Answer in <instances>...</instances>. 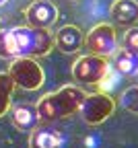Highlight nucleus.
Returning a JSON list of instances; mask_svg holds the SVG:
<instances>
[{"instance_id": "1", "label": "nucleus", "mask_w": 138, "mask_h": 148, "mask_svg": "<svg viewBox=\"0 0 138 148\" xmlns=\"http://www.w3.org/2000/svg\"><path fill=\"white\" fill-rule=\"evenodd\" d=\"M85 97H87V92L76 84H64L58 90L48 92L35 105L39 121L52 123V121H60V119L76 115Z\"/></svg>"}, {"instance_id": "2", "label": "nucleus", "mask_w": 138, "mask_h": 148, "mask_svg": "<svg viewBox=\"0 0 138 148\" xmlns=\"http://www.w3.org/2000/svg\"><path fill=\"white\" fill-rule=\"evenodd\" d=\"M8 33L14 58H43L54 49V33L50 29L21 25L8 29Z\"/></svg>"}, {"instance_id": "3", "label": "nucleus", "mask_w": 138, "mask_h": 148, "mask_svg": "<svg viewBox=\"0 0 138 148\" xmlns=\"http://www.w3.org/2000/svg\"><path fill=\"white\" fill-rule=\"evenodd\" d=\"M8 76L14 86L23 90H37L46 82V72L35 58H12L8 66Z\"/></svg>"}, {"instance_id": "4", "label": "nucleus", "mask_w": 138, "mask_h": 148, "mask_svg": "<svg viewBox=\"0 0 138 148\" xmlns=\"http://www.w3.org/2000/svg\"><path fill=\"white\" fill-rule=\"evenodd\" d=\"M115 113V99L107 92H87L78 115L87 125H101Z\"/></svg>"}, {"instance_id": "5", "label": "nucleus", "mask_w": 138, "mask_h": 148, "mask_svg": "<svg viewBox=\"0 0 138 148\" xmlns=\"http://www.w3.org/2000/svg\"><path fill=\"white\" fill-rule=\"evenodd\" d=\"M111 70L109 58L103 56H95V53H87L76 58V62L72 64V78L81 84H99L105 74Z\"/></svg>"}, {"instance_id": "6", "label": "nucleus", "mask_w": 138, "mask_h": 148, "mask_svg": "<svg viewBox=\"0 0 138 148\" xmlns=\"http://www.w3.org/2000/svg\"><path fill=\"white\" fill-rule=\"evenodd\" d=\"M85 47L89 49V53H95V56H103V58L113 56V51L117 49L115 27L109 23L93 25L89 29V33L85 35Z\"/></svg>"}, {"instance_id": "7", "label": "nucleus", "mask_w": 138, "mask_h": 148, "mask_svg": "<svg viewBox=\"0 0 138 148\" xmlns=\"http://www.w3.org/2000/svg\"><path fill=\"white\" fill-rule=\"evenodd\" d=\"M27 25L29 27H39V29H50L58 21V8L50 0H33L29 4L27 12Z\"/></svg>"}, {"instance_id": "8", "label": "nucleus", "mask_w": 138, "mask_h": 148, "mask_svg": "<svg viewBox=\"0 0 138 148\" xmlns=\"http://www.w3.org/2000/svg\"><path fill=\"white\" fill-rule=\"evenodd\" d=\"M85 45V35L76 25H64L54 33V47L64 53H76Z\"/></svg>"}, {"instance_id": "9", "label": "nucleus", "mask_w": 138, "mask_h": 148, "mask_svg": "<svg viewBox=\"0 0 138 148\" xmlns=\"http://www.w3.org/2000/svg\"><path fill=\"white\" fill-rule=\"evenodd\" d=\"M109 14L115 25L134 27L138 23V0H113Z\"/></svg>"}, {"instance_id": "10", "label": "nucleus", "mask_w": 138, "mask_h": 148, "mask_svg": "<svg viewBox=\"0 0 138 148\" xmlns=\"http://www.w3.org/2000/svg\"><path fill=\"white\" fill-rule=\"evenodd\" d=\"M10 119H12V125L19 130V132H33V130L39 125L37 109H35V105H29V103H21V105L12 107Z\"/></svg>"}, {"instance_id": "11", "label": "nucleus", "mask_w": 138, "mask_h": 148, "mask_svg": "<svg viewBox=\"0 0 138 148\" xmlns=\"http://www.w3.org/2000/svg\"><path fill=\"white\" fill-rule=\"evenodd\" d=\"M62 136L58 130L48 125H37L29 136V148H60Z\"/></svg>"}, {"instance_id": "12", "label": "nucleus", "mask_w": 138, "mask_h": 148, "mask_svg": "<svg viewBox=\"0 0 138 148\" xmlns=\"http://www.w3.org/2000/svg\"><path fill=\"white\" fill-rule=\"evenodd\" d=\"M111 68L122 74V76H136L138 74V53L126 49V47H117L113 51V62H111Z\"/></svg>"}, {"instance_id": "13", "label": "nucleus", "mask_w": 138, "mask_h": 148, "mask_svg": "<svg viewBox=\"0 0 138 148\" xmlns=\"http://www.w3.org/2000/svg\"><path fill=\"white\" fill-rule=\"evenodd\" d=\"M14 92V82L8 76V72H0V117L10 111V101Z\"/></svg>"}, {"instance_id": "14", "label": "nucleus", "mask_w": 138, "mask_h": 148, "mask_svg": "<svg viewBox=\"0 0 138 148\" xmlns=\"http://www.w3.org/2000/svg\"><path fill=\"white\" fill-rule=\"evenodd\" d=\"M120 107L128 113L138 115V86H128L120 95Z\"/></svg>"}, {"instance_id": "15", "label": "nucleus", "mask_w": 138, "mask_h": 148, "mask_svg": "<svg viewBox=\"0 0 138 148\" xmlns=\"http://www.w3.org/2000/svg\"><path fill=\"white\" fill-rule=\"evenodd\" d=\"M0 58H2V60H12V58H14L8 29H2V31H0Z\"/></svg>"}, {"instance_id": "16", "label": "nucleus", "mask_w": 138, "mask_h": 148, "mask_svg": "<svg viewBox=\"0 0 138 148\" xmlns=\"http://www.w3.org/2000/svg\"><path fill=\"white\" fill-rule=\"evenodd\" d=\"M122 43H124L126 49L138 53V27H136V25L126 29V33H124V37H122Z\"/></svg>"}, {"instance_id": "17", "label": "nucleus", "mask_w": 138, "mask_h": 148, "mask_svg": "<svg viewBox=\"0 0 138 148\" xmlns=\"http://www.w3.org/2000/svg\"><path fill=\"white\" fill-rule=\"evenodd\" d=\"M6 4V0H0V6H4Z\"/></svg>"}, {"instance_id": "18", "label": "nucleus", "mask_w": 138, "mask_h": 148, "mask_svg": "<svg viewBox=\"0 0 138 148\" xmlns=\"http://www.w3.org/2000/svg\"><path fill=\"white\" fill-rule=\"evenodd\" d=\"M136 76H138V74H136Z\"/></svg>"}]
</instances>
